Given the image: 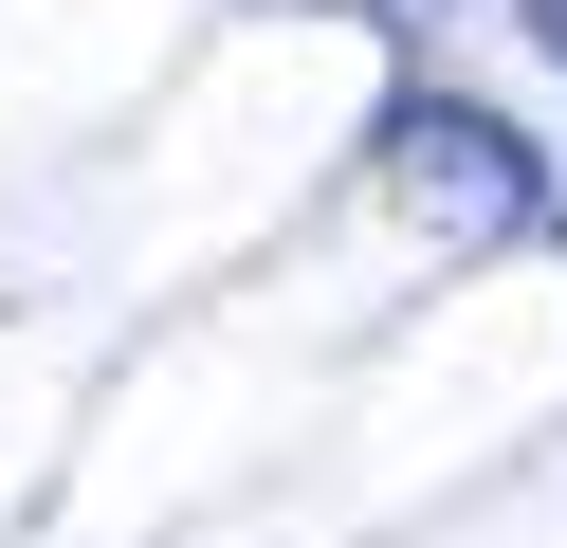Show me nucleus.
Wrapping results in <instances>:
<instances>
[{
  "label": "nucleus",
  "mask_w": 567,
  "mask_h": 548,
  "mask_svg": "<svg viewBox=\"0 0 567 548\" xmlns=\"http://www.w3.org/2000/svg\"><path fill=\"white\" fill-rule=\"evenodd\" d=\"M384 201L440 256H494V238H530V146L494 128V110H403V128H384Z\"/></svg>",
  "instance_id": "f257e3e1"
},
{
  "label": "nucleus",
  "mask_w": 567,
  "mask_h": 548,
  "mask_svg": "<svg viewBox=\"0 0 567 548\" xmlns=\"http://www.w3.org/2000/svg\"><path fill=\"white\" fill-rule=\"evenodd\" d=\"M549 37H567V0H549Z\"/></svg>",
  "instance_id": "f03ea898"
}]
</instances>
